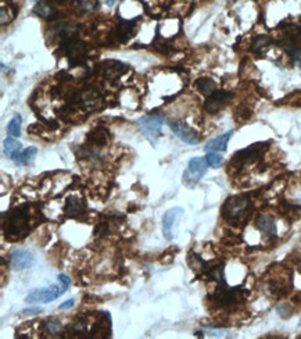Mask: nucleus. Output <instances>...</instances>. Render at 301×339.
Returning a JSON list of instances; mask_svg holds the SVG:
<instances>
[{
    "mask_svg": "<svg viewBox=\"0 0 301 339\" xmlns=\"http://www.w3.org/2000/svg\"><path fill=\"white\" fill-rule=\"evenodd\" d=\"M33 11L38 15H41L42 18H53L56 15V11L53 9V6L46 2V0H41L38 5L35 6Z\"/></svg>",
    "mask_w": 301,
    "mask_h": 339,
    "instance_id": "nucleus-18",
    "label": "nucleus"
},
{
    "mask_svg": "<svg viewBox=\"0 0 301 339\" xmlns=\"http://www.w3.org/2000/svg\"><path fill=\"white\" fill-rule=\"evenodd\" d=\"M232 135H233V131H229L221 135V137L214 138L210 142H207L204 149H206V152H225L228 142L231 141Z\"/></svg>",
    "mask_w": 301,
    "mask_h": 339,
    "instance_id": "nucleus-12",
    "label": "nucleus"
},
{
    "mask_svg": "<svg viewBox=\"0 0 301 339\" xmlns=\"http://www.w3.org/2000/svg\"><path fill=\"white\" fill-rule=\"evenodd\" d=\"M250 206V202L247 196H233V198H229L224 204L222 208V216L228 218V220H235V218H239L240 216H243L247 209Z\"/></svg>",
    "mask_w": 301,
    "mask_h": 339,
    "instance_id": "nucleus-4",
    "label": "nucleus"
},
{
    "mask_svg": "<svg viewBox=\"0 0 301 339\" xmlns=\"http://www.w3.org/2000/svg\"><path fill=\"white\" fill-rule=\"evenodd\" d=\"M115 2H117V0H106V3H107V6H110V7H111V6H114V3H115Z\"/></svg>",
    "mask_w": 301,
    "mask_h": 339,
    "instance_id": "nucleus-31",
    "label": "nucleus"
},
{
    "mask_svg": "<svg viewBox=\"0 0 301 339\" xmlns=\"http://www.w3.org/2000/svg\"><path fill=\"white\" fill-rule=\"evenodd\" d=\"M19 150H21V143H19L18 141H15L13 137H10L6 139L5 145H3V152H5L6 157L13 159Z\"/></svg>",
    "mask_w": 301,
    "mask_h": 339,
    "instance_id": "nucleus-21",
    "label": "nucleus"
},
{
    "mask_svg": "<svg viewBox=\"0 0 301 339\" xmlns=\"http://www.w3.org/2000/svg\"><path fill=\"white\" fill-rule=\"evenodd\" d=\"M45 328L49 334H57L58 331L62 330V324L60 321L57 320H49L47 323H45Z\"/></svg>",
    "mask_w": 301,
    "mask_h": 339,
    "instance_id": "nucleus-27",
    "label": "nucleus"
},
{
    "mask_svg": "<svg viewBox=\"0 0 301 339\" xmlns=\"http://www.w3.org/2000/svg\"><path fill=\"white\" fill-rule=\"evenodd\" d=\"M207 160L203 157H194L189 161L188 168L184 173V182L189 186H192L200 181L203 175L207 173Z\"/></svg>",
    "mask_w": 301,
    "mask_h": 339,
    "instance_id": "nucleus-6",
    "label": "nucleus"
},
{
    "mask_svg": "<svg viewBox=\"0 0 301 339\" xmlns=\"http://www.w3.org/2000/svg\"><path fill=\"white\" fill-rule=\"evenodd\" d=\"M255 224L258 227L259 231H263L264 234H267V235L269 236L276 235V224H275V220H273L271 216L261 214V216L257 218Z\"/></svg>",
    "mask_w": 301,
    "mask_h": 339,
    "instance_id": "nucleus-14",
    "label": "nucleus"
},
{
    "mask_svg": "<svg viewBox=\"0 0 301 339\" xmlns=\"http://www.w3.org/2000/svg\"><path fill=\"white\" fill-rule=\"evenodd\" d=\"M41 309H27V310H24V314H38V313H41Z\"/></svg>",
    "mask_w": 301,
    "mask_h": 339,
    "instance_id": "nucleus-30",
    "label": "nucleus"
},
{
    "mask_svg": "<svg viewBox=\"0 0 301 339\" xmlns=\"http://www.w3.org/2000/svg\"><path fill=\"white\" fill-rule=\"evenodd\" d=\"M132 33H133V24L125 21V23H121L118 25L111 36L117 43H124L131 38Z\"/></svg>",
    "mask_w": 301,
    "mask_h": 339,
    "instance_id": "nucleus-13",
    "label": "nucleus"
},
{
    "mask_svg": "<svg viewBox=\"0 0 301 339\" xmlns=\"http://www.w3.org/2000/svg\"><path fill=\"white\" fill-rule=\"evenodd\" d=\"M88 141L90 145H94V146H104V145H107L108 131L102 127L96 128L88 135Z\"/></svg>",
    "mask_w": 301,
    "mask_h": 339,
    "instance_id": "nucleus-16",
    "label": "nucleus"
},
{
    "mask_svg": "<svg viewBox=\"0 0 301 339\" xmlns=\"http://www.w3.org/2000/svg\"><path fill=\"white\" fill-rule=\"evenodd\" d=\"M74 305H75V300H74V299H68L67 302L62 303V305L58 306V309H60V310H64V309H70V307H72Z\"/></svg>",
    "mask_w": 301,
    "mask_h": 339,
    "instance_id": "nucleus-28",
    "label": "nucleus"
},
{
    "mask_svg": "<svg viewBox=\"0 0 301 339\" xmlns=\"http://www.w3.org/2000/svg\"><path fill=\"white\" fill-rule=\"evenodd\" d=\"M86 204L82 202V199L70 198L66 203V213L70 217H78L85 212Z\"/></svg>",
    "mask_w": 301,
    "mask_h": 339,
    "instance_id": "nucleus-15",
    "label": "nucleus"
},
{
    "mask_svg": "<svg viewBox=\"0 0 301 339\" xmlns=\"http://www.w3.org/2000/svg\"><path fill=\"white\" fill-rule=\"evenodd\" d=\"M58 281H60L62 284H64L66 287H68V285L71 284V279L67 277L66 274H60V275H58Z\"/></svg>",
    "mask_w": 301,
    "mask_h": 339,
    "instance_id": "nucleus-29",
    "label": "nucleus"
},
{
    "mask_svg": "<svg viewBox=\"0 0 301 339\" xmlns=\"http://www.w3.org/2000/svg\"><path fill=\"white\" fill-rule=\"evenodd\" d=\"M10 266L14 270H25L32 267L35 263V257L33 254L28 250L24 249H17L14 252L10 253Z\"/></svg>",
    "mask_w": 301,
    "mask_h": 339,
    "instance_id": "nucleus-9",
    "label": "nucleus"
},
{
    "mask_svg": "<svg viewBox=\"0 0 301 339\" xmlns=\"http://www.w3.org/2000/svg\"><path fill=\"white\" fill-rule=\"evenodd\" d=\"M271 45H272V41H271L269 36H267V35H258V36H255L253 43H251V50L254 53H263Z\"/></svg>",
    "mask_w": 301,
    "mask_h": 339,
    "instance_id": "nucleus-19",
    "label": "nucleus"
},
{
    "mask_svg": "<svg viewBox=\"0 0 301 339\" xmlns=\"http://www.w3.org/2000/svg\"><path fill=\"white\" fill-rule=\"evenodd\" d=\"M267 147V143H255V145H251V146L246 147L243 150L237 152L233 159H232L231 164L236 168H242V167H246V165L253 164L257 159H258L263 150Z\"/></svg>",
    "mask_w": 301,
    "mask_h": 339,
    "instance_id": "nucleus-3",
    "label": "nucleus"
},
{
    "mask_svg": "<svg viewBox=\"0 0 301 339\" xmlns=\"http://www.w3.org/2000/svg\"><path fill=\"white\" fill-rule=\"evenodd\" d=\"M5 232L9 239H21L29 232V217L25 209L19 208L11 212L5 222Z\"/></svg>",
    "mask_w": 301,
    "mask_h": 339,
    "instance_id": "nucleus-1",
    "label": "nucleus"
},
{
    "mask_svg": "<svg viewBox=\"0 0 301 339\" xmlns=\"http://www.w3.org/2000/svg\"><path fill=\"white\" fill-rule=\"evenodd\" d=\"M67 57L70 59L71 63H78L81 62L86 54V45L79 41H70L67 45Z\"/></svg>",
    "mask_w": 301,
    "mask_h": 339,
    "instance_id": "nucleus-11",
    "label": "nucleus"
},
{
    "mask_svg": "<svg viewBox=\"0 0 301 339\" xmlns=\"http://www.w3.org/2000/svg\"><path fill=\"white\" fill-rule=\"evenodd\" d=\"M231 98V92L216 89L214 93L207 96V100H206V104H204V106H206V110H207L210 114L218 113V111H221L222 108L225 107L226 104L229 103Z\"/></svg>",
    "mask_w": 301,
    "mask_h": 339,
    "instance_id": "nucleus-8",
    "label": "nucleus"
},
{
    "mask_svg": "<svg viewBox=\"0 0 301 339\" xmlns=\"http://www.w3.org/2000/svg\"><path fill=\"white\" fill-rule=\"evenodd\" d=\"M171 128H172V131L176 137L180 139V141H184L185 143H189V145H196L198 142V138L196 135V132L192 129L190 127H188L186 124L184 123H172L171 124Z\"/></svg>",
    "mask_w": 301,
    "mask_h": 339,
    "instance_id": "nucleus-10",
    "label": "nucleus"
},
{
    "mask_svg": "<svg viewBox=\"0 0 301 339\" xmlns=\"http://www.w3.org/2000/svg\"><path fill=\"white\" fill-rule=\"evenodd\" d=\"M14 17H15V7H13L11 5H6V3H3V5H2V25L9 24L11 20H14Z\"/></svg>",
    "mask_w": 301,
    "mask_h": 339,
    "instance_id": "nucleus-24",
    "label": "nucleus"
},
{
    "mask_svg": "<svg viewBox=\"0 0 301 339\" xmlns=\"http://www.w3.org/2000/svg\"><path fill=\"white\" fill-rule=\"evenodd\" d=\"M182 217H184V210L180 208H174L165 213L163 217V234L165 239L172 240L176 238L179 221Z\"/></svg>",
    "mask_w": 301,
    "mask_h": 339,
    "instance_id": "nucleus-5",
    "label": "nucleus"
},
{
    "mask_svg": "<svg viewBox=\"0 0 301 339\" xmlns=\"http://www.w3.org/2000/svg\"><path fill=\"white\" fill-rule=\"evenodd\" d=\"M106 66L104 67V71H106V76L110 77V78H114V77L121 76V72L124 71V66L121 63L117 62H108L106 63Z\"/></svg>",
    "mask_w": 301,
    "mask_h": 339,
    "instance_id": "nucleus-22",
    "label": "nucleus"
},
{
    "mask_svg": "<svg viewBox=\"0 0 301 339\" xmlns=\"http://www.w3.org/2000/svg\"><path fill=\"white\" fill-rule=\"evenodd\" d=\"M36 152H38L36 147H27L25 150L18 152V153L13 157V160H14L15 164H18V165L28 164L29 161L32 160L33 156L36 155Z\"/></svg>",
    "mask_w": 301,
    "mask_h": 339,
    "instance_id": "nucleus-20",
    "label": "nucleus"
},
{
    "mask_svg": "<svg viewBox=\"0 0 301 339\" xmlns=\"http://www.w3.org/2000/svg\"><path fill=\"white\" fill-rule=\"evenodd\" d=\"M196 86H197L198 92L206 95V96H210V95L214 93L216 90L215 81L211 80V78H207V77L198 78V80L196 81Z\"/></svg>",
    "mask_w": 301,
    "mask_h": 339,
    "instance_id": "nucleus-17",
    "label": "nucleus"
},
{
    "mask_svg": "<svg viewBox=\"0 0 301 339\" xmlns=\"http://www.w3.org/2000/svg\"><path fill=\"white\" fill-rule=\"evenodd\" d=\"M66 287L64 284L58 282L57 285H52L49 288H42V289H35L29 293L28 296L25 297V302L29 305L33 303H49V302L54 300L58 296H62L63 293L66 292Z\"/></svg>",
    "mask_w": 301,
    "mask_h": 339,
    "instance_id": "nucleus-2",
    "label": "nucleus"
},
{
    "mask_svg": "<svg viewBox=\"0 0 301 339\" xmlns=\"http://www.w3.org/2000/svg\"><path fill=\"white\" fill-rule=\"evenodd\" d=\"M7 132H9L10 137H19V132H21V117L19 116H14L10 120L9 125H7Z\"/></svg>",
    "mask_w": 301,
    "mask_h": 339,
    "instance_id": "nucleus-23",
    "label": "nucleus"
},
{
    "mask_svg": "<svg viewBox=\"0 0 301 339\" xmlns=\"http://www.w3.org/2000/svg\"><path fill=\"white\" fill-rule=\"evenodd\" d=\"M163 125H164V118L160 117V116H147V117H143L139 121V127H141L142 132L150 141H154L155 138L160 135Z\"/></svg>",
    "mask_w": 301,
    "mask_h": 339,
    "instance_id": "nucleus-7",
    "label": "nucleus"
},
{
    "mask_svg": "<svg viewBox=\"0 0 301 339\" xmlns=\"http://www.w3.org/2000/svg\"><path fill=\"white\" fill-rule=\"evenodd\" d=\"M286 52L290 54V56L294 59V63L296 66L301 67V47L298 46H292V47H286Z\"/></svg>",
    "mask_w": 301,
    "mask_h": 339,
    "instance_id": "nucleus-26",
    "label": "nucleus"
},
{
    "mask_svg": "<svg viewBox=\"0 0 301 339\" xmlns=\"http://www.w3.org/2000/svg\"><path fill=\"white\" fill-rule=\"evenodd\" d=\"M206 160H207L208 165L212 167V168H219L224 159H222V156L218 155V152H210V153L206 156Z\"/></svg>",
    "mask_w": 301,
    "mask_h": 339,
    "instance_id": "nucleus-25",
    "label": "nucleus"
}]
</instances>
